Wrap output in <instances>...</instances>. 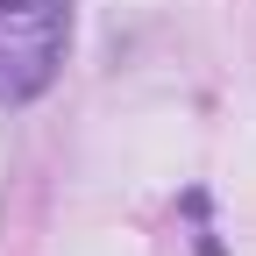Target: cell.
Returning <instances> with one entry per match:
<instances>
[{
  "label": "cell",
  "mask_w": 256,
  "mask_h": 256,
  "mask_svg": "<svg viewBox=\"0 0 256 256\" xmlns=\"http://www.w3.org/2000/svg\"><path fill=\"white\" fill-rule=\"evenodd\" d=\"M64 43H72V0H0V100L22 107L50 92Z\"/></svg>",
  "instance_id": "cell-1"
}]
</instances>
